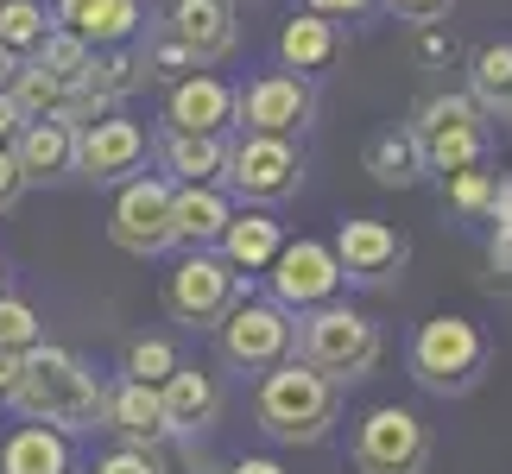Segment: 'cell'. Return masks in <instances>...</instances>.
Segmentation results:
<instances>
[{
  "label": "cell",
  "instance_id": "6da1fadb",
  "mask_svg": "<svg viewBox=\"0 0 512 474\" xmlns=\"http://www.w3.org/2000/svg\"><path fill=\"white\" fill-rule=\"evenodd\" d=\"M102 392H108V380L83 354L38 342L26 354V367H19V392L7 411H19V424H51L64 437H83V430L102 424Z\"/></svg>",
  "mask_w": 512,
  "mask_h": 474
},
{
  "label": "cell",
  "instance_id": "7a4b0ae2",
  "mask_svg": "<svg viewBox=\"0 0 512 474\" xmlns=\"http://www.w3.org/2000/svg\"><path fill=\"white\" fill-rule=\"evenodd\" d=\"M253 424L279 449H317L342 424V386H329L317 367H304L291 354L272 373H260V386H253Z\"/></svg>",
  "mask_w": 512,
  "mask_h": 474
},
{
  "label": "cell",
  "instance_id": "3957f363",
  "mask_svg": "<svg viewBox=\"0 0 512 474\" xmlns=\"http://www.w3.org/2000/svg\"><path fill=\"white\" fill-rule=\"evenodd\" d=\"M380 354H386L380 323H373V316H361L354 304H342V298L298 316V361L317 367L329 386L367 380V373L380 367Z\"/></svg>",
  "mask_w": 512,
  "mask_h": 474
},
{
  "label": "cell",
  "instance_id": "277c9868",
  "mask_svg": "<svg viewBox=\"0 0 512 474\" xmlns=\"http://www.w3.org/2000/svg\"><path fill=\"white\" fill-rule=\"evenodd\" d=\"M405 361H411V380L424 392H437V399H468V392L481 386V373H487V335H481V323H468L456 310L424 316Z\"/></svg>",
  "mask_w": 512,
  "mask_h": 474
},
{
  "label": "cell",
  "instance_id": "5b68a950",
  "mask_svg": "<svg viewBox=\"0 0 512 474\" xmlns=\"http://www.w3.org/2000/svg\"><path fill=\"white\" fill-rule=\"evenodd\" d=\"M247 291L253 285L215 247H190V253H177L171 272H165V316L184 323V329H215Z\"/></svg>",
  "mask_w": 512,
  "mask_h": 474
},
{
  "label": "cell",
  "instance_id": "8992f818",
  "mask_svg": "<svg viewBox=\"0 0 512 474\" xmlns=\"http://www.w3.org/2000/svg\"><path fill=\"white\" fill-rule=\"evenodd\" d=\"M304 184V146L279 140V133H241L228 140V165H222V190L241 196V209H272L285 196H298Z\"/></svg>",
  "mask_w": 512,
  "mask_h": 474
},
{
  "label": "cell",
  "instance_id": "52a82bcc",
  "mask_svg": "<svg viewBox=\"0 0 512 474\" xmlns=\"http://www.w3.org/2000/svg\"><path fill=\"white\" fill-rule=\"evenodd\" d=\"M215 348H222V361L234 373H272L279 361L298 354V316L247 291V298L215 323Z\"/></svg>",
  "mask_w": 512,
  "mask_h": 474
},
{
  "label": "cell",
  "instance_id": "ba28073f",
  "mask_svg": "<svg viewBox=\"0 0 512 474\" xmlns=\"http://www.w3.org/2000/svg\"><path fill=\"white\" fill-rule=\"evenodd\" d=\"M430 424L411 405H373L354 424V468L361 474H424L430 468Z\"/></svg>",
  "mask_w": 512,
  "mask_h": 474
},
{
  "label": "cell",
  "instance_id": "9c48e42d",
  "mask_svg": "<svg viewBox=\"0 0 512 474\" xmlns=\"http://www.w3.org/2000/svg\"><path fill=\"white\" fill-rule=\"evenodd\" d=\"M310 121H317V83L298 76V70H260L247 89H234V127L241 133L298 140Z\"/></svg>",
  "mask_w": 512,
  "mask_h": 474
},
{
  "label": "cell",
  "instance_id": "30bf717a",
  "mask_svg": "<svg viewBox=\"0 0 512 474\" xmlns=\"http://www.w3.org/2000/svg\"><path fill=\"white\" fill-rule=\"evenodd\" d=\"M108 241L121 253H133V260L171 253V177H159V171L127 177L114 209H108Z\"/></svg>",
  "mask_w": 512,
  "mask_h": 474
},
{
  "label": "cell",
  "instance_id": "8fae6325",
  "mask_svg": "<svg viewBox=\"0 0 512 474\" xmlns=\"http://www.w3.org/2000/svg\"><path fill=\"white\" fill-rule=\"evenodd\" d=\"M266 285H272V304L304 316V310H323L342 298V266L336 253H329V241H310V234H298V241H285L279 253H272L266 266Z\"/></svg>",
  "mask_w": 512,
  "mask_h": 474
},
{
  "label": "cell",
  "instance_id": "7c38bea8",
  "mask_svg": "<svg viewBox=\"0 0 512 474\" xmlns=\"http://www.w3.org/2000/svg\"><path fill=\"white\" fill-rule=\"evenodd\" d=\"M146 158H152V133L127 121L121 108L76 127V177H89V184H127V177L146 171Z\"/></svg>",
  "mask_w": 512,
  "mask_h": 474
},
{
  "label": "cell",
  "instance_id": "4fadbf2b",
  "mask_svg": "<svg viewBox=\"0 0 512 474\" xmlns=\"http://www.w3.org/2000/svg\"><path fill=\"white\" fill-rule=\"evenodd\" d=\"M329 253H336L342 279H354V285H386V279H399V272H405L411 241L392 222H380V215H354V222L336 228Z\"/></svg>",
  "mask_w": 512,
  "mask_h": 474
},
{
  "label": "cell",
  "instance_id": "5bb4252c",
  "mask_svg": "<svg viewBox=\"0 0 512 474\" xmlns=\"http://www.w3.org/2000/svg\"><path fill=\"white\" fill-rule=\"evenodd\" d=\"M159 411H165V437L177 443H203L215 424H222V380L209 367L177 361L159 386Z\"/></svg>",
  "mask_w": 512,
  "mask_h": 474
},
{
  "label": "cell",
  "instance_id": "9a60e30c",
  "mask_svg": "<svg viewBox=\"0 0 512 474\" xmlns=\"http://www.w3.org/2000/svg\"><path fill=\"white\" fill-rule=\"evenodd\" d=\"M234 127V83L209 70H190L184 83H171L165 95V133H215V140H228Z\"/></svg>",
  "mask_w": 512,
  "mask_h": 474
},
{
  "label": "cell",
  "instance_id": "2e32d148",
  "mask_svg": "<svg viewBox=\"0 0 512 474\" xmlns=\"http://www.w3.org/2000/svg\"><path fill=\"white\" fill-rule=\"evenodd\" d=\"M165 32L196 57V70L222 64V57H234V45H241V26H234V7H228V0H177Z\"/></svg>",
  "mask_w": 512,
  "mask_h": 474
},
{
  "label": "cell",
  "instance_id": "e0dca14e",
  "mask_svg": "<svg viewBox=\"0 0 512 474\" xmlns=\"http://www.w3.org/2000/svg\"><path fill=\"white\" fill-rule=\"evenodd\" d=\"M234 215V196L222 184H171V247H215Z\"/></svg>",
  "mask_w": 512,
  "mask_h": 474
},
{
  "label": "cell",
  "instance_id": "ac0fdd59",
  "mask_svg": "<svg viewBox=\"0 0 512 474\" xmlns=\"http://www.w3.org/2000/svg\"><path fill=\"white\" fill-rule=\"evenodd\" d=\"M51 19H57V32L83 38L89 51H108V45H133V32H140V0H57Z\"/></svg>",
  "mask_w": 512,
  "mask_h": 474
},
{
  "label": "cell",
  "instance_id": "d6986e66",
  "mask_svg": "<svg viewBox=\"0 0 512 474\" xmlns=\"http://www.w3.org/2000/svg\"><path fill=\"white\" fill-rule=\"evenodd\" d=\"M102 430H114L127 449H159L165 443V411H159V386L140 380H114L102 392Z\"/></svg>",
  "mask_w": 512,
  "mask_h": 474
},
{
  "label": "cell",
  "instance_id": "ffe728a7",
  "mask_svg": "<svg viewBox=\"0 0 512 474\" xmlns=\"http://www.w3.org/2000/svg\"><path fill=\"white\" fill-rule=\"evenodd\" d=\"M7 152H13L19 177H26V190L32 184H57V177H76V127L70 121H26Z\"/></svg>",
  "mask_w": 512,
  "mask_h": 474
},
{
  "label": "cell",
  "instance_id": "44dd1931",
  "mask_svg": "<svg viewBox=\"0 0 512 474\" xmlns=\"http://www.w3.org/2000/svg\"><path fill=\"white\" fill-rule=\"evenodd\" d=\"M0 474H83L76 437H64L51 424H13L0 437Z\"/></svg>",
  "mask_w": 512,
  "mask_h": 474
},
{
  "label": "cell",
  "instance_id": "7402d4cb",
  "mask_svg": "<svg viewBox=\"0 0 512 474\" xmlns=\"http://www.w3.org/2000/svg\"><path fill=\"white\" fill-rule=\"evenodd\" d=\"M279 247H285V228L272 222V209H234L228 228H222V241H215V253H222L247 285H253V272L272 266V253H279Z\"/></svg>",
  "mask_w": 512,
  "mask_h": 474
},
{
  "label": "cell",
  "instance_id": "603a6c76",
  "mask_svg": "<svg viewBox=\"0 0 512 474\" xmlns=\"http://www.w3.org/2000/svg\"><path fill=\"white\" fill-rule=\"evenodd\" d=\"M361 165L373 171V184H380V190H411V184H424V177H430V165H424V140L411 133V121L373 133L367 152H361Z\"/></svg>",
  "mask_w": 512,
  "mask_h": 474
},
{
  "label": "cell",
  "instance_id": "cb8c5ba5",
  "mask_svg": "<svg viewBox=\"0 0 512 474\" xmlns=\"http://www.w3.org/2000/svg\"><path fill=\"white\" fill-rule=\"evenodd\" d=\"M336 57H342V26H329V19H317V13H291L279 26V70L323 76Z\"/></svg>",
  "mask_w": 512,
  "mask_h": 474
},
{
  "label": "cell",
  "instance_id": "d4e9b609",
  "mask_svg": "<svg viewBox=\"0 0 512 474\" xmlns=\"http://www.w3.org/2000/svg\"><path fill=\"white\" fill-rule=\"evenodd\" d=\"M159 158H165L171 184H222L228 140H215V133H165Z\"/></svg>",
  "mask_w": 512,
  "mask_h": 474
},
{
  "label": "cell",
  "instance_id": "484cf974",
  "mask_svg": "<svg viewBox=\"0 0 512 474\" xmlns=\"http://www.w3.org/2000/svg\"><path fill=\"white\" fill-rule=\"evenodd\" d=\"M468 95L481 102V114L512 127V45L506 38H494V45H481L468 57Z\"/></svg>",
  "mask_w": 512,
  "mask_h": 474
},
{
  "label": "cell",
  "instance_id": "4316f807",
  "mask_svg": "<svg viewBox=\"0 0 512 474\" xmlns=\"http://www.w3.org/2000/svg\"><path fill=\"white\" fill-rule=\"evenodd\" d=\"M102 108H121L133 89H146V57L140 51H127V45H108V51H95V64H89V83H83Z\"/></svg>",
  "mask_w": 512,
  "mask_h": 474
},
{
  "label": "cell",
  "instance_id": "83f0119b",
  "mask_svg": "<svg viewBox=\"0 0 512 474\" xmlns=\"http://www.w3.org/2000/svg\"><path fill=\"white\" fill-rule=\"evenodd\" d=\"M487 152H494V133H487V127H449V133H430V140H424V165L437 177H449V171L487 165Z\"/></svg>",
  "mask_w": 512,
  "mask_h": 474
},
{
  "label": "cell",
  "instance_id": "f1b7e54d",
  "mask_svg": "<svg viewBox=\"0 0 512 474\" xmlns=\"http://www.w3.org/2000/svg\"><path fill=\"white\" fill-rule=\"evenodd\" d=\"M51 32H57V19L45 0H0V45L13 57H32Z\"/></svg>",
  "mask_w": 512,
  "mask_h": 474
},
{
  "label": "cell",
  "instance_id": "f546056e",
  "mask_svg": "<svg viewBox=\"0 0 512 474\" xmlns=\"http://www.w3.org/2000/svg\"><path fill=\"white\" fill-rule=\"evenodd\" d=\"M26 64H38L45 76H57L64 89H83V83H89V64H95V51L83 45V38H70V32H51L45 45H38V51L26 57Z\"/></svg>",
  "mask_w": 512,
  "mask_h": 474
},
{
  "label": "cell",
  "instance_id": "4dcf8cb0",
  "mask_svg": "<svg viewBox=\"0 0 512 474\" xmlns=\"http://www.w3.org/2000/svg\"><path fill=\"white\" fill-rule=\"evenodd\" d=\"M494 190H500V171H487V165H475V171H449V177H443V203L456 209V215H468V222H487V209H494Z\"/></svg>",
  "mask_w": 512,
  "mask_h": 474
},
{
  "label": "cell",
  "instance_id": "1f68e13d",
  "mask_svg": "<svg viewBox=\"0 0 512 474\" xmlns=\"http://www.w3.org/2000/svg\"><path fill=\"white\" fill-rule=\"evenodd\" d=\"M449 127H487V114H481L475 95H462V89L430 95V102L418 108V121H411V133H418V140H430V133H449Z\"/></svg>",
  "mask_w": 512,
  "mask_h": 474
},
{
  "label": "cell",
  "instance_id": "d6a6232c",
  "mask_svg": "<svg viewBox=\"0 0 512 474\" xmlns=\"http://www.w3.org/2000/svg\"><path fill=\"white\" fill-rule=\"evenodd\" d=\"M184 361L165 335H133V342L121 348V380H140V386H165V373Z\"/></svg>",
  "mask_w": 512,
  "mask_h": 474
},
{
  "label": "cell",
  "instance_id": "836d02e7",
  "mask_svg": "<svg viewBox=\"0 0 512 474\" xmlns=\"http://www.w3.org/2000/svg\"><path fill=\"white\" fill-rule=\"evenodd\" d=\"M45 342V323H38V310L26 298H13V291H0V348L13 354H32Z\"/></svg>",
  "mask_w": 512,
  "mask_h": 474
},
{
  "label": "cell",
  "instance_id": "e575fe53",
  "mask_svg": "<svg viewBox=\"0 0 512 474\" xmlns=\"http://www.w3.org/2000/svg\"><path fill=\"white\" fill-rule=\"evenodd\" d=\"M146 76H159V83H184V76L196 70V57L184 51V45H177V38L171 32H159V38H146Z\"/></svg>",
  "mask_w": 512,
  "mask_h": 474
},
{
  "label": "cell",
  "instance_id": "d590c367",
  "mask_svg": "<svg viewBox=\"0 0 512 474\" xmlns=\"http://www.w3.org/2000/svg\"><path fill=\"white\" fill-rule=\"evenodd\" d=\"M418 64H424V70H449V64H462V38L449 32L443 19H437V26H418Z\"/></svg>",
  "mask_w": 512,
  "mask_h": 474
},
{
  "label": "cell",
  "instance_id": "8d00e7d4",
  "mask_svg": "<svg viewBox=\"0 0 512 474\" xmlns=\"http://www.w3.org/2000/svg\"><path fill=\"white\" fill-rule=\"evenodd\" d=\"M89 474H165V462H159V449H108L102 462H95Z\"/></svg>",
  "mask_w": 512,
  "mask_h": 474
},
{
  "label": "cell",
  "instance_id": "74e56055",
  "mask_svg": "<svg viewBox=\"0 0 512 474\" xmlns=\"http://www.w3.org/2000/svg\"><path fill=\"white\" fill-rule=\"evenodd\" d=\"M380 7L392 19H411V26H437V19H449V7L456 0H380Z\"/></svg>",
  "mask_w": 512,
  "mask_h": 474
},
{
  "label": "cell",
  "instance_id": "f35d334b",
  "mask_svg": "<svg viewBox=\"0 0 512 474\" xmlns=\"http://www.w3.org/2000/svg\"><path fill=\"white\" fill-rule=\"evenodd\" d=\"M380 0H304V13H317V19H329V26H342V19H367Z\"/></svg>",
  "mask_w": 512,
  "mask_h": 474
},
{
  "label": "cell",
  "instance_id": "ab89813d",
  "mask_svg": "<svg viewBox=\"0 0 512 474\" xmlns=\"http://www.w3.org/2000/svg\"><path fill=\"white\" fill-rule=\"evenodd\" d=\"M19 196H26V177H19V165H13V152L0 146V215H7Z\"/></svg>",
  "mask_w": 512,
  "mask_h": 474
},
{
  "label": "cell",
  "instance_id": "60d3db41",
  "mask_svg": "<svg viewBox=\"0 0 512 474\" xmlns=\"http://www.w3.org/2000/svg\"><path fill=\"white\" fill-rule=\"evenodd\" d=\"M19 367H26V354L0 348V411H7V405H13V392H19Z\"/></svg>",
  "mask_w": 512,
  "mask_h": 474
},
{
  "label": "cell",
  "instance_id": "b9f144b4",
  "mask_svg": "<svg viewBox=\"0 0 512 474\" xmlns=\"http://www.w3.org/2000/svg\"><path fill=\"white\" fill-rule=\"evenodd\" d=\"M487 260H494L500 279H512V228H494V234H487Z\"/></svg>",
  "mask_w": 512,
  "mask_h": 474
},
{
  "label": "cell",
  "instance_id": "7bdbcfd3",
  "mask_svg": "<svg viewBox=\"0 0 512 474\" xmlns=\"http://www.w3.org/2000/svg\"><path fill=\"white\" fill-rule=\"evenodd\" d=\"M19 127H26V114H19V102L7 89H0V146H13L19 140Z\"/></svg>",
  "mask_w": 512,
  "mask_h": 474
},
{
  "label": "cell",
  "instance_id": "ee69618b",
  "mask_svg": "<svg viewBox=\"0 0 512 474\" xmlns=\"http://www.w3.org/2000/svg\"><path fill=\"white\" fill-rule=\"evenodd\" d=\"M222 474H285V462L279 456H234Z\"/></svg>",
  "mask_w": 512,
  "mask_h": 474
},
{
  "label": "cell",
  "instance_id": "f6af8a7d",
  "mask_svg": "<svg viewBox=\"0 0 512 474\" xmlns=\"http://www.w3.org/2000/svg\"><path fill=\"white\" fill-rule=\"evenodd\" d=\"M487 222H494V228H512V177H500V190H494V209H487Z\"/></svg>",
  "mask_w": 512,
  "mask_h": 474
},
{
  "label": "cell",
  "instance_id": "bcb514c9",
  "mask_svg": "<svg viewBox=\"0 0 512 474\" xmlns=\"http://www.w3.org/2000/svg\"><path fill=\"white\" fill-rule=\"evenodd\" d=\"M19 64H26V57H13L7 45H0V89H13V76H19Z\"/></svg>",
  "mask_w": 512,
  "mask_h": 474
},
{
  "label": "cell",
  "instance_id": "7dc6e473",
  "mask_svg": "<svg viewBox=\"0 0 512 474\" xmlns=\"http://www.w3.org/2000/svg\"><path fill=\"white\" fill-rule=\"evenodd\" d=\"M0 291H7V266H0Z\"/></svg>",
  "mask_w": 512,
  "mask_h": 474
}]
</instances>
